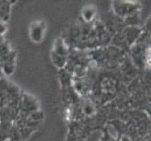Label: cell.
<instances>
[{"instance_id":"7a4b0ae2","label":"cell","mask_w":151,"mask_h":141,"mask_svg":"<svg viewBox=\"0 0 151 141\" xmlns=\"http://www.w3.org/2000/svg\"><path fill=\"white\" fill-rule=\"evenodd\" d=\"M147 55L148 57H151V46H149L148 48L147 49Z\"/></svg>"},{"instance_id":"6da1fadb","label":"cell","mask_w":151,"mask_h":141,"mask_svg":"<svg viewBox=\"0 0 151 141\" xmlns=\"http://www.w3.org/2000/svg\"><path fill=\"white\" fill-rule=\"evenodd\" d=\"M45 31V24L42 22H34L30 25L29 36L34 43H40L43 39Z\"/></svg>"},{"instance_id":"3957f363","label":"cell","mask_w":151,"mask_h":141,"mask_svg":"<svg viewBox=\"0 0 151 141\" xmlns=\"http://www.w3.org/2000/svg\"><path fill=\"white\" fill-rule=\"evenodd\" d=\"M147 65L151 68V57H147Z\"/></svg>"}]
</instances>
